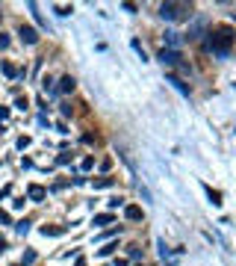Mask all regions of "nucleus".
I'll return each mask as SVG.
<instances>
[{"label": "nucleus", "instance_id": "nucleus-20", "mask_svg": "<svg viewBox=\"0 0 236 266\" xmlns=\"http://www.w3.org/2000/svg\"><path fill=\"white\" fill-rule=\"evenodd\" d=\"M74 266H86V260H83V258H77V264Z\"/></svg>", "mask_w": 236, "mask_h": 266}, {"label": "nucleus", "instance_id": "nucleus-15", "mask_svg": "<svg viewBox=\"0 0 236 266\" xmlns=\"http://www.w3.org/2000/svg\"><path fill=\"white\" fill-rule=\"evenodd\" d=\"M56 12H59V15H71L74 9H71V6H56Z\"/></svg>", "mask_w": 236, "mask_h": 266}, {"label": "nucleus", "instance_id": "nucleus-10", "mask_svg": "<svg viewBox=\"0 0 236 266\" xmlns=\"http://www.w3.org/2000/svg\"><path fill=\"white\" fill-rule=\"evenodd\" d=\"M62 231H65V228H47V225L41 228V234H44V236H59Z\"/></svg>", "mask_w": 236, "mask_h": 266}, {"label": "nucleus", "instance_id": "nucleus-17", "mask_svg": "<svg viewBox=\"0 0 236 266\" xmlns=\"http://www.w3.org/2000/svg\"><path fill=\"white\" fill-rule=\"evenodd\" d=\"M127 252H130V258H139V254H142V248H139V246H130Z\"/></svg>", "mask_w": 236, "mask_h": 266}, {"label": "nucleus", "instance_id": "nucleus-5", "mask_svg": "<svg viewBox=\"0 0 236 266\" xmlns=\"http://www.w3.org/2000/svg\"><path fill=\"white\" fill-rule=\"evenodd\" d=\"M160 60H163L166 66H177V60H180V54H177V50H166V48H163V54H160Z\"/></svg>", "mask_w": 236, "mask_h": 266}, {"label": "nucleus", "instance_id": "nucleus-18", "mask_svg": "<svg viewBox=\"0 0 236 266\" xmlns=\"http://www.w3.org/2000/svg\"><path fill=\"white\" fill-rule=\"evenodd\" d=\"M9 118V106H0V122H6Z\"/></svg>", "mask_w": 236, "mask_h": 266}, {"label": "nucleus", "instance_id": "nucleus-21", "mask_svg": "<svg viewBox=\"0 0 236 266\" xmlns=\"http://www.w3.org/2000/svg\"><path fill=\"white\" fill-rule=\"evenodd\" d=\"M115 266H127V260H115Z\"/></svg>", "mask_w": 236, "mask_h": 266}, {"label": "nucleus", "instance_id": "nucleus-3", "mask_svg": "<svg viewBox=\"0 0 236 266\" xmlns=\"http://www.w3.org/2000/svg\"><path fill=\"white\" fill-rule=\"evenodd\" d=\"M18 36H21V42H24V44H38V30L27 27V24H21V27H18Z\"/></svg>", "mask_w": 236, "mask_h": 266}, {"label": "nucleus", "instance_id": "nucleus-2", "mask_svg": "<svg viewBox=\"0 0 236 266\" xmlns=\"http://www.w3.org/2000/svg\"><path fill=\"white\" fill-rule=\"evenodd\" d=\"M192 9H189V3H163L160 6V15L163 18H169V21H177V18H186Z\"/></svg>", "mask_w": 236, "mask_h": 266}, {"label": "nucleus", "instance_id": "nucleus-9", "mask_svg": "<svg viewBox=\"0 0 236 266\" xmlns=\"http://www.w3.org/2000/svg\"><path fill=\"white\" fill-rule=\"evenodd\" d=\"M112 222V213H98L95 216V225H109Z\"/></svg>", "mask_w": 236, "mask_h": 266}, {"label": "nucleus", "instance_id": "nucleus-4", "mask_svg": "<svg viewBox=\"0 0 236 266\" xmlns=\"http://www.w3.org/2000/svg\"><path fill=\"white\" fill-rule=\"evenodd\" d=\"M44 196H47L44 186H38V184H30V186H27V198L30 201H44Z\"/></svg>", "mask_w": 236, "mask_h": 266}, {"label": "nucleus", "instance_id": "nucleus-16", "mask_svg": "<svg viewBox=\"0 0 236 266\" xmlns=\"http://www.w3.org/2000/svg\"><path fill=\"white\" fill-rule=\"evenodd\" d=\"M35 260V252H24V264H33Z\"/></svg>", "mask_w": 236, "mask_h": 266}, {"label": "nucleus", "instance_id": "nucleus-13", "mask_svg": "<svg viewBox=\"0 0 236 266\" xmlns=\"http://www.w3.org/2000/svg\"><path fill=\"white\" fill-rule=\"evenodd\" d=\"M3 74H6V77H18V71H15V66H9V62L3 66Z\"/></svg>", "mask_w": 236, "mask_h": 266}, {"label": "nucleus", "instance_id": "nucleus-7", "mask_svg": "<svg viewBox=\"0 0 236 266\" xmlns=\"http://www.w3.org/2000/svg\"><path fill=\"white\" fill-rule=\"evenodd\" d=\"M59 92H74V77H62L59 80Z\"/></svg>", "mask_w": 236, "mask_h": 266}, {"label": "nucleus", "instance_id": "nucleus-8", "mask_svg": "<svg viewBox=\"0 0 236 266\" xmlns=\"http://www.w3.org/2000/svg\"><path fill=\"white\" fill-rule=\"evenodd\" d=\"M92 184H95V190H106V186H112V178H95Z\"/></svg>", "mask_w": 236, "mask_h": 266}, {"label": "nucleus", "instance_id": "nucleus-19", "mask_svg": "<svg viewBox=\"0 0 236 266\" xmlns=\"http://www.w3.org/2000/svg\"><path fill=\"white\" fill-rule=\"evenodd\" d=\"M0 222H3V225H9V213H3V210H0Z\"/></svg>", "mask_w": 236, "mask_h": 266}, {"label": "nucleus", "instance_id": "nucleus-22", "mask_svg": "<svg viewBox=\"0 0 236 266\" xmlns=\"http://www.w3.org/2000/svg\"><path fill=\"white\" fill-rule=\"evenodd\" d=\"M0 133H3V124H0Z\"/></svg>", "mask_w": 236, "mask_h": 266}, {"label": "nucleus", "instance_id": "nucleus-6", "mask_svg": "<svg viewBox=\"0 0 236 266\" xmlns=\"http://www.w3.org/2000/svg\"><path fill=\"white\" fill-rule=\"evenodd\" d=\"M124 216H127L130 222H139V219H142V207H136V204H130V207H124Z\"/></svg>", "mask_w": 236, "mask_h": 266}, {"label": "nucleus", "instance_id": "nucleus-11", "mask_svg": "<svg viewBox=\"0 0 236 266\" xmlns=\"http://www.w3.org/2000/svg\"><path fill=\"white\" fill-rule=\"evenodd\" d=\"M15 231H18V234H21V236H24V234L30 231V222H27V219H21V222L15 225Z\"/></svg>", "mask_w": 236, "mask_h": 266}, {"label": "nucleus", "instance_id": "nucleus-1", "mask_svg": "<svg viewBox=\"0 0 236 266\" xmlns=\"http://www.w3.org/2000/svg\"><path fill=\"white\" fill-rule=\"evenodd\" d=\"M231 44H234V30H231V27H216V30L210 33V48H213L219 56H225V54L231 50Z\"/></svg>", "mask_w": 236, "mask_h": 266}, {"label": "nucleus", "instance_id": "nucleus-12", "mask_svg": "<svg viewBox=\"0 0 236 266\" xmlns=\"http://www.w3.org/2000/svg\"><path fill=\"white\" fill-rule=\"evenodd\" d=\"M115 248H118L115 242H106V246H103V248H101V258H109V254H112Z\"/></svg>", "mask_w": 236, "mask_h": 266}, {"label": "nucleus", "instance_id": "nucleus-14", "mask_svg": "<svg viewBox=\"0 0 236 266\" xmlns=\"http://www.w3.org/2000/svg\"><path fill=\"white\" fill-rule=\"evenodd\" d=\"M6 48H9V36L0 33V50H6Z\"/></svg>", "mask_w": 236, "mask_h": 266}]
</instances>
